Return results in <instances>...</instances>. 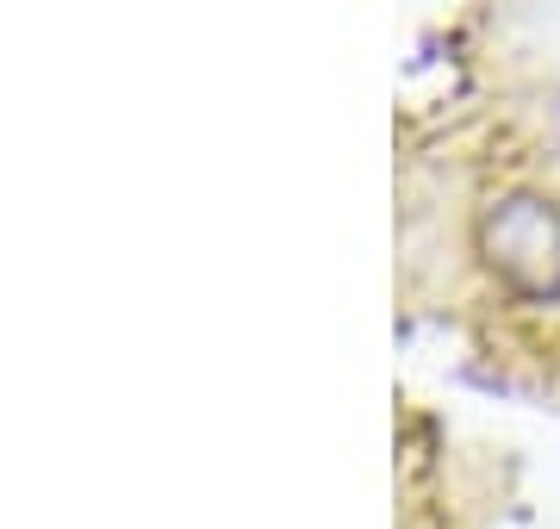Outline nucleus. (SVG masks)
Masks as SVG:
<instances>
[{
	"label": "nucleus",
	"instance_id": "f257e3e1",
	"mask_svg": "<svg viewBox=\"0 0 560 529\" xmlns=\"http://www.w3.org/2000/svg\"><path fill=\"white\" fill-rule=\"evenodd\" d=\"M486 249H492V268L511 286L536 293V299L560 293V219L541 200H529V193L504 200L486 219Z\"/></svg>",
	"mask_w": 560,
	"mask_h": 529
}]
</instances>
